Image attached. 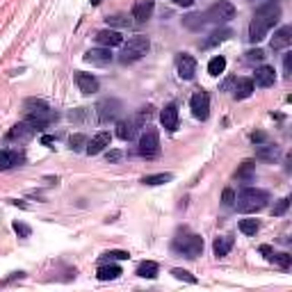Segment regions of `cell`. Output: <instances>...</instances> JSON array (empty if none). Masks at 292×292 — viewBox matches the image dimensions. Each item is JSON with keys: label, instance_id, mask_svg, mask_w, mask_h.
I'll list each match as a JSON object with an SVG mask.
<instances>
[{"label": "cell", "instance_id": "1", "mask_svg": "<svg viewBox=\"0 0 292 292\" xmlns=\"http://www.w3.org/2000/svg\"><path fill=\"white\" fill-rule=\"evenodd\" d=\"M278 18H281V7H278V3L269 0V3L260 5V7L256 9L251 23H249V41L251 44H260V41L267 36V32L278 23Z\"/></svg>", "mask_w": 292, "mask_h": 292}, {"label": "cell", "instance_id": "2", "mask_svg": "<svg viewBox=\"0 0 292 292\" xmlns=\"http://www.w3.org/2000/svg\"><path fill=\"white\" fill-rule=\"evenodd\" d=\"M233 16H235V7H233V5L228 3V0H219V3H214L212 7L208 9V12L185 16V18H182V23H185L187 27H192V30H199V27H203L205 23H214V25H222V23L231 21Z\"/></svg>", "mask_w": 292, "mask_h": 292}, {"label": "cell", "instance_id": "3", "mask_svg": "<svg viewBox=\"0 0 292 292\" xmlns=\"http://www.w3.org/2000/svg\"><path fill=\"white\" fill-rule=\"evenodd\" d=\"M55 117H57V114H55L44 100H34V98L25 100V121L30 123L34 130L48 128V123L53 121Z\"/></svg>", "mask_w": 292, "mask_h": 292}, {"label": "cell", "instance_id": "4", "mask_svg": "<svg viewBox=\"0 0 292 292\" xmlns=\"http://www.w3.org/2000/svg\"><path fill=\"white\" fill-rule=\"evenodd\" d=\"M237 210L240 212H258L269 203V194L265 190H256V187H244L237 194Z\"/></svg>", "mask_w": 292, "mask_h": 292}, {"label": "cell", "instance_id": "5", "mask_svg": "<svg viewBox=\"0 0 292 292\" xmlns=\"http://www.w3.org/2000/svg\"><path fill=\"white\" fill-rule=\"evenodd\" d=\"M121 46H123V50H121V55H119V59H121L123 64H128V62H137V59L144 57L151 48V41H149V36L137 34V36H132V39H128V44H121Z\"/></svg>", "mask_w": 292, "mask_h": 292}, {"label": "cell", "instance_id": "6", "mask_svg": "<svg viewBox=\"0 0 292 292\" xmlns=\"http://www.w3.org/2000/svg\"><path fill=\"white\" fill-rule=\"evenodd\" d=\"M171 249L176 253L185 256V258H199L203 253V240L199 235H185V237H176L171 244Z\"/></svg>", "mask_w": 292, "mask_h": 292}, {"label": "cell", "instance_id": "7", "mask_svg": "<svg viewBox=\"0 0 292 292\" xmlns=\"http://www.w3.org/2000/svg\"><path fill=\"white\" fill-rule=\"evenodd\" d=\"M139 155L141 158H155L160 153V135L155 128H146L144 135L139 137Z\"/></svg>", "mask_w": 292, "mask_h": 292}, {"label": "cell", "instance_id": "8", "mask_svg": "<svg viewBox=\"0 0 292 292\" xmlns=\"http://www.w3.org/2000/svg\"><path fill=\"white\" fill-rule=\"evenodd\" d=\"M119 112H121V103L117 98H103L96 105V119H98V123L117 121Z\"/></svg>", "mask_w": 292, "mask_h": 292}, {"label": "cell", "instance_id": "9", "mask_svg": "<svg viewBox=\"0 0 292 292\" xmlns=\"http://www.w3.org/2000/svg\"><path fill=\"white\" fill-rule=\"evenodd\" d=\"M190 107H192V114L201 121H205L210 114V96L205 91H196L194 96L190 98Z\"/></svg>", "mask_w": 292, "mask_h": 292}, {"label": "cell", "instance_id": "10", "mask_svg": "<svg viewBox=\"0 0 292 292\" xmlns=\"http://www.w3.org/2000/svg\"><path fill=\"white\" fill-rule=\"evenodd\" d=\"M34 128L30 126L27 121H21V123H16V126H12V130H9V135H7V139L9 141H27V139H32L34 137Z\"/></svg>", "mask_w": 292, "mask_h": 292}, {"label": "cell", "instance_id": "11", "mask_svg": "<svg viewBox=\"0 0 292 292\" xmlns=\"http://www.w3.org/2000/svg\"><path fill=\"white\" fill-rule=\"evenodd\" d=\"M176 66H178V76H180L182 80H192V78H194V73H196V59L192 57V55L182 53L180 57H178Z\"/></svg>", "mask_w": 292, "mask_h": 292}, {"label": "cell", "instance_id": "12", "mask_svg": "<svg viewBox=\"0 0 292 292\" xmlns=\"http://www.w3.org/2000/svg\"><path fill=\"white\" fill-rule=\"evenodd\" d=\"M110 139H112V137H110V132L100 130L98 135H94L89 141H87V149H85V151H87L89 155H98V153H103V151L110 146Z\"/></svg>", "mask_w": 292, "mask_h": 292}, {"label": "cell", "instance_id": "13", "mask_svg": "<svg viewBox=\"0 0 292 292\" xmlns=\"http://www.w3.org/2000/svg\"><path fill=\"white\" fill-rule=\"evenodd\" d=\"M82 59L89 64H96V66H105V64L112 62V50L110 48H91V50H87Z\"/></svg>", "mask_w": 292, "mask_h": 292}, {"label": "cell", "instance_id": "14", "mask_svg": "<svg viewBox=\"0 0 292 292\" xmlns=\"http://www.w3.org/2000/svg\"><path fill=\"white\" fill-rule=\"evenodd\" d=\"M160 121H162V128L169 132H173L178 128V107L173 103L164 105V110L160 112Z\"/></svg>", "mask_w": 292, "mask_h": 292}, {"label": "cell", "instance_id": "15", "mask_svg": "<svg viewBox=\"0 0 292 292\" xmlns=\"http://www.w3.org/2000/svg\"><path fill=\"white\" fill-rule=\"evenodd\" d=\"M76 82H78V89L82 91V94H96L98 91V80H96L91 73H82V71H78L76 73Z\"/></svg>", "mask_w": 292, "mask_h": 292}, {"label": "cell", "instance_id": "16", "mask_svg": "<svg viewBox=\"0 0 292 292\" xmlns=\"http://www.w3.org/2000/svg\"><path fill=\"white\" fill-rule=\"evenodd\" d=\"M153 9H155L153 0H139V3H135V7H132V18H135L137 23H144L151 18Z\"/></svg>", "mask_w": 292, "mask_h": 292}, {"label": "cell", "instance_id": "17", "mask_svg": "<svg viewBox=\"0 0 292 292\" xmlns=\"http://www.w3.org/2000/svg\"><path fill=\"white\" fill-rule=\"evenodd\" d=\"M96 41H98L100 46H105V48H114V46H121L123 44V36L119 34L117 30H100L96 32Z\"/></svg>", "mask_w": 292, "mask_h": 292}, {"label": "cell", "instance_id": "18", "mask_svg": "<svg viewBox=\"0 0 292 292\" xmlns=\"http://www.w3.org/2000/svg\"><path fill=\"white\" fill-rule=\"evenodd\" d=\"M292 44V27L285 25L281 30L274 32V39H272V50H283Z\"/></svg>", "mask_w": 292, "mask_h": 292}, {"label": "cell", "instance_id": "19", "mask_svg": "<svg viewBox=\"0 0 292 292\" xmlns=\"http://www.w3.org/2000/svg\"><path fill=\"white\" fill-rule=\"evenodd\" d=\"M137 126H139V123H137L135 119H128V121H119V123H117V137H119V139H123V141L135 139Z\"/></svg>", "mask_w": 292, "mask_h": 292}, {"label": "cell", "instance_id": "20", "mask_svg": "<svg viewBox=\"0 0 292 292\" xmlns=\"http://www.w3.org/2000/svg\"><path fill=\"white\" fill-rule=\"evenodd\" d=\"M276 82V73H274L272 66L263 64V66L256 68V85L258 87H272Z\"/></svg>", "mask_w": 292, "mask_h": 292}, {"label": "cell", "instance_id": "21", "mask_svg": "<svg viewBox=\"0 0 292 292\" xmlns=\"http://www.w3.org/2000/svg\"><path fill=\"white\" fill-rule=\"evenodd\" d=\"M251 94H253V80H251V78H240V80H235V89H233V96H235L237 100L249 98Z\"/></svg>", "mask_w": 292, "mask_h": 292}, {"label": "cell", "instance_id": "22", "mask_svg": "<svg viewBox=\"0 0 292 292\" xmlns=\"http://www.w3.org/2000/svg\"><path fill=\"white\" fill-rule=\"evenodd\" d=\"M21 162H23V155L18 153V151H0V171L12 169Z\"/></svg>", "mask_w": 292, "mask_h": 292}, {"label": "cell", "instance_id": "23", "mask_svg": "<svg viewBox=\"0 0 292 292\" xmlns=\"http://www.w3.org/2000/svg\"><path fill=\"white\" fill-rule=\"evenodd\" d=\"M121 276V267L119 265H100L98 269H96V278L98 281H114V278Z\"/></svg>", "mask_w": 292, "mask_h": 292}, {"label": "cell", "instance_id": "24", "mask_svg": "<svg viewBox=\"0 0 292 292\" xmlns=\"http://www.w3.org/2000/svg\"><path fill=\"white\" fill-rule=\"evenodd\" d=\"M231 249H233V237H228V235L217 237V240H214V244H212V251H214V256H217V258L228 256V251H231Z\"/></svg>", "mask_w": 292, "mask_h": 292}, {"label": "cell", "instance_id": "25", "mask_svg": "<svg viewBox=\"0 0 292 292\" xmlns=\"http://www.w3.org/2000/svg\"><path fill=\"white\" fill-rule=\"evenodd\" d=\"M158 272H160V267L153 260H144V263L137 265V276H141V278H155Z\"/></svg>", "mask_w": 292, "mask_h": 292}, {"label": "cell", "instance_id": "26", "mask_svg": "<svg viewBox=\"0 0 292 292\" xmlns=\"http://www.w3.org/2000/svg\"><path fill=\"white\" fill-rule=\"evenodd\" d=\"M224 71H226V57H224V55H217V57L210 59V64H208L210 76H219V73H224Z\"/></svg>", "mask_w": 292, "mask_h": 292}, {"label": "cell", "instance_id": "27", "mask_svg": "<svg viewBox=\"0 0 292 292\" xmlns=\"http://www.w3.org/2000/svg\"><path fill=\"white\" fill-rule=\"evenodd\" d=\"M240 231L244 233V235H256V233L260 231L258 219H242V222H240Z\"/></svg>", "mask_w": 292, "mask_h": 292}, {"label": "cell", "instance_id": "28", "mask_svg": "<svg viewBox=\"0 0 292 292\" xmlns=\"http://www.w3.org/2000/svg\"><path fill=\"white\" fill-rule=\"evenodd\" d=\"M260 149H258V158H263V160H276L278 158V149L276 146H272V144H258Z\"/></svg>", "mask_w": 292, "mask_h": 292}, {"label": "cell", "instance_id": "29", "mask_svg": "<svg viewBox=\"0 0 292 292\" xmlns=\"http://www.w3.org/2000/svg\"><path fill=\"white\" fill-rule=\"evenodd\" d=\"M171 178H173L171 173H155V176H144L141 182L144 185H162V182H169Z\"/></svg>", "mask_w": 292, "mask_h": 292}, {"label": "cell", "instance_id": "30", "mask_svg": "<svg viewBox=\"0 0 292 292\" xmlns=\"http://www.w3.org/2000/svg\"><path fill=\"white\" fill-rule=\"evenodd\" d=\"M269 263H276L281 269H287L292 263V256L290 253H272V260Z\"/></svg>", "mask_w": 292, "mask_h": 292}, {"label": "cell", "instance_id": "31", "mask_svg": "<svg viewBox=\"0 0 292 292\" xmlns=\"http://www.w3.org/2000/svg\"><path fill=\"white\" fill-rule=\"evenodd\" d=\"M107 25H110V27H128V25H130V18L123 16V14H117V16H107Z\"/></svg>", "mask_w": 292, "mask_h": 292}, {"label": "cell", "instance_id": "32", "mask_svg": "<svg viewBox=\"0 0 292 292\" xmlns=\"http://www.w3.org/2000/svg\"><path fill=\"white\" fill-rule=\"evenodd\" d=\"M173 278H178V281H187V283H196V276L194 274H190L187 269H180V267H173L171 269Z\"/></svg>", "mask_w": 292, "mask_h": 292}, {"label": "cell", "instance_id": "33", "mask_svg": "<svg viewBox=\"0 0 292 292\" xmlns=\"http://www.w3.org/2000/svg\"><path fill=\"white\" fill-rule=\"evenodd\" d=\"M256 169L253 160H246L244 164L240 167V171H237V178H242V180H251V171Z\"/></svg>", "mask_w": 292, "mask_h": 292}, {"label": "cell", "instance_id": "34", "mask_svg": "<svg viewBox=\"0 0 292 292\" xmlns=\"http://www.w3.org/2000/svg\"><path fill=\"white\" fill-rule=\"evenodd\" d=\"M228 36H231V30H217L210 34V39L205 41V46H214L217 41H224V39H228Z\"/></svg>", "mask_w": 292, "mask_h": 292}, {"label": "cell", "instance_id": "35", "mask_svg": "<svg viewBox=\"0 0 292 292\" xmlns=\"http://www.w3.org/2000/svg\"><path fill=\"white\" fill-rule=\"evenodd\" d=\"M68 146H71V151H82L87 146V137L85 135H73L71 139H68Z\"/></svg>", "mask_w": 292, "mask_h": 292}, {"label": "cell", "instance_id": "36", "mask_svg": "<svg viewBox=\"0 0 292 292\" xmlns=\"http://www.w3.org/2000/svg\"><path fill=\"white\" fill-rule=\"evenodd\" d=\"M290 208V199H287V196H283L281 201H278L276 205H274V210H272V214L274 217H281V214H285V210Z\"/></svg>", "mask_w": 292, "mask_h": 292}, {"label": "cell", "instance_id": "37", "mask_svg": "<svg viewBox=\"0 0 292 292\" xmlns=\"http://www.w3.org/2000/svg\"><path fill=\"white\" fill-rule=\"evenodd\" d=\"M105 260H128L130 256H128V251H121V249H114V251H107V253H103Z\"/></svg>", "mask_w": 292, "mask_h": 292}, {"label": "cell", "instance_id": "38", "mask_svg": "<svg viewBox=\"0 0 292 292\" xmlns=\"http://www.w3.org/2000/svg\"><path fill=\"white\" fill-rule=\"evenodd\" d=\"M265 59V53L260 48H256V50H249V53H246V62L249 64H256V62H263Z\"/></svg>", "mask_w": 292, "mask_h": 292}, {"label": "cell", "instance_id": "39", "mask_svg": "<svg viewBox=\"0 0 292 292\" xmlns=\"http://www.w3.org/2000/svg\"><path fill=\"white\" fill-rule=\"evenodd\" d=\"M222 201H224V205H228V208H231V205H235V192H233L231 187H228V190H224Z\"/></svg>", "mask_w": 292, "mask_h": 292}, {"label": "cell", "instance_id": "40", "mask_svg": "<svg viewBox=\"0 0 292 292\" xmlns=\"http://www.w3.org/2000/svg\"><path fill=\"white\" fill-rule=\"evenodd\" d=\"M14 231L18 233L21 237H30V226H25V224H21V222H14Z\"/></svg>", "mask_w": 292, "mask_h": 292}, {"label": "cell", "instance_id": "41", "mask_svg": "<svg viewBox=\"0 0 292 292\" xmlns=\"http://www.w3.org/2000/svg\"><path fill=\"white\" fill-rule=\"evenodd\" d=\"M251 141H253V144H265V141H267V135H265V132H253V135H251Z\"/></svg>", "mask_w": 292, "mask_h": 292}, {"label": "cell", "instance_id": "42", "mask_svg": "<svg viewBox=\"0 0 292 292\" xmlns=\"http://www.w3.org/2000/svg\"><path fill=\"white\" fill-rule=\"evenodd\" d=\"M260 253H263V256H265V260H267V263H269V260H272L274 249H272V246H269V244H263V246H260Z\"/></svg>", "mask_w": 292, "mask_h": 292}, {"label": "cell", "instance_id": "43", "mask_svg": "<svg viewBox=\"0 0 292 292\" xmlns=\"http://www.w3.org/2000/svg\"><path fill=\"white\" fill-rule=\"evenodd\" d=\"M290 64H292V53H287L285 55V62H283V66H285V78H290Z\"/></svg>", "mask_w": 292, "mask_h": 292}, {"label": "cell", "instance_id": "44", "mask_svg": "<svg viewBox=\"0 0 292 292\" xmlns=\"http://www.w3.org/2000/svg\"><path fill=\"white\" fill-rule=\"evenodd\" d=\"M117 160H121V151H110V153H107V162H117Z\"/></svg>", "mask_w": 292, "mask_h": 292}, {"label": "cell", "instance_id": "45", "mask_svg": "<svg viewBox=\"0 0 292 292\" xmlns=\"http://www.w3.org/2000/svg\"><path fill=\"white\" fill-rule=\"evenodd\" d=\"M176 5H180V7H192L194 5V0H173Z\"/></svg>", "mask_w": 292, "mask_h": 292}, {"label": "cell", "instance_id": "46", "mask_svg": "<svg viewBox=\"0 0 292 292\" xmlns=\"http://www.w3.org/2000/svg\"><path fill=\"white\" fill-rule=\"evenodd\" d=\"M41 141H44V144H53L55 137L53 135H44V137H41Z\"/></svg>", "mask_w": 292, "mask_h": 292}, {"label": "cell", "instance_id": "47", "mask_svg": "<svg viewBox=\"0 0 292 292\" xmlns=\"http://www.w3.org/2000/svg\"><path fill=\"white\" fill-rule=\"evenodd\" d=\"M91 5H100V0H91Z\"/></svg>", "mask_w": 292, "mask_h": 292}]
</instances>
